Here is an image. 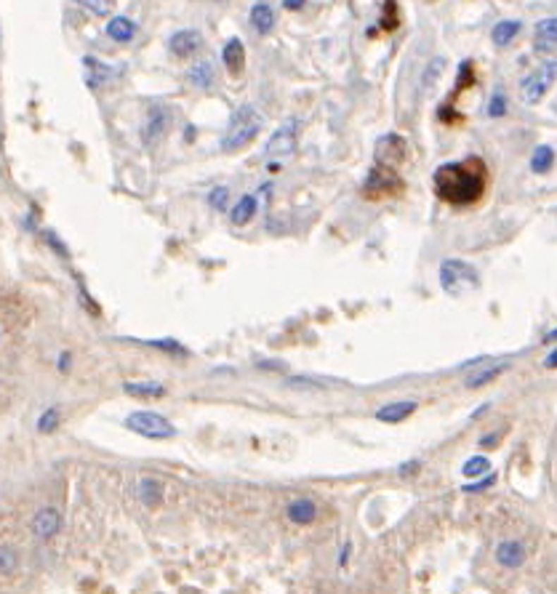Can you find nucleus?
Listing matches in <instances>:
<instances>
[{
    "label": "nucleus",
    "instance_id": "nucleus-1",
    "mask_svg": "<svg viewBox=\"0 0 557 594\" xmlns=\"http://www.w3.org/2000/svg\"><path fill=\"white\" fill-rule=\"evenodd\" d=\"M485 184H488V168L480 158L443 163L432 176L437 197L459 208L477 203L485 192Z\"/></svg>",
    "mask_w": 557,
    "mask_h": 594
},
{
    "label": "nucleus",
    "instance_id": "nucleus-2",
    "mask_svg": "<svg viewBox=\"0 0 557 594\" xmlns=\"http://www.w3.org/2000/svg\"><path fill=\"white\" fill-rule=\"evenodd\" d=\"M264 125V118L259 115V109L254 104H240L238 109H232L230 123H227V131L221 136L219 147L224 152H238L243 147H248L254 142L259 131Z\"/></svg>",
    "mask_w": 557,
    "mask_h": 594
},
{
    "label": "nucleus",
    "instance_id": "nucleus-3",
    "mask_svg": "<svg viewBox=\"0 0 557 594\" xmlns=\"http://www.w3.org/2000/svg\"><path fill=\"white\" fill-rule=\"evenodd\" d=\"M440 285L448 296L461 299V296H470L472 291H477L480 275L472 264H467L461 259H446L440 264Z\"/></svg>",
    "mask_w": 557,
    "mask_h": 594
},
{
    "label": "nucleus",
    "instance_id": "nucleus-4",
    "mask_svg": "<svg viewBox=\"0 0 557 594\" xmlns=\"http://www.w3.org/2000/svg\"><path fill=\"white\" fill-rule=\"evenodd\" d=\"M126 426L142 437H149V440H171L176 437V426L171 424L166 416L152 411H136L126 419Z\"/></svg>",
    "mask_w": 557,
    "mask_h": 594
},
{
    "label": "nucleus",
    "instance_id": "nucleus-5",
    "mask_svg": "<svg viewBox=\"0 0 557 594\" xmlns=\"http://www.w3.org/2000/svg\"><path fill=\"white\" fill-rule=\"evenodd\" d=\"M403 190H405V182L400 179V173H395V168H389V166H379V163L368 171V179L363 184L365 197H374V200H379V197H395Z\"/></svg>",
    "mask_w": 557,
    "mask_h": 594
},
{
    "label": "nucleus",
    "instance_id": "nucleus-6",
    "mask_svg": "<svg viewBox=\"0 0 557 594\" xmlns=\"http://www.w3.org/2000/svg\"><path fill=\"white\" fill-rule=\"evenodd\" d=\"M557 80V59H549L544 64H539L531 75H525V80L520 83V94L528 104H539L546 97V91L552 88Z\"/></svg>",
    "mask_w": 557,
    "mask_h": 594
},
{
    "label": "nucleus",
    "instance_id": "nucleus-7",
    "mask_svg": "<svg viewBox=\"0 0 557 594\" xmlns=\"http://www.w3.org/2000/svg\"><path fill=\"white\" fill-rule=\"evenodd\" d=\"M408 152H411V147H408V142H405L403 136L387 134V136H381V139L376 142L374 158H376L379 166L398 168L400 163H405V160H408Z\"/></svg>",
    "mask_w": 557,
    "mask_h": 594
},
{
    "label": "nucleus",
    "instance_id": "nucleus-8",
    "mask_svg": "<svg viewBox=\"0 0 557 594\" xmlns=\"http://www.w3.org/2000/svg\"><path fill=\"white\" fill-rule=\"evenodd\" d=\"M296 128H299L296 118L283 123L267 142V158H288V155H293L296 152Z\"/></svg>",
    "mask_w": 557,
    "mask_h": 594
},
{
    "label": "nucleus",
    "instance_id": "nucleus-9",
    "mask_svg": "<svg viewBox=\"0 0 557 594\" xmlns=\"http://www.w3.org/2000/svg\"><path fill=\"white\" fill-rule=\"evenodd\" d=\"M200 46H203V35L197 30H179L169 37V49L176 56H192Z\"/></svg>",
    "mask_w": 557,
    "mask_h": 594
},
{
    "label": "nucleus",
    "instance_id": "nucleus-10",
    "mask_svg": "<svg viewBox=\"0 0 557 594\" xmlns=\"http://www.w3.org/2000/svg\"><path fill=\"white\" fill-rule=\"evenodd\" d=\"M83 64H85V83L91 85V88H104V85H109L118 78V73L109 64L94 59V56H85Z\"/></svg>",
    "mask_w": 557,
    "mask_h": 594
},
{
    "label": "nucleus",
    "instance_id": "nucleus-11",
    "mask_svg": "<svg viewBox=\"0 0 557 594\" xmlns=\"http://www.w3.org/2000/svg\"><path fill=\"white\" fill-rule=\"evenodd\" d=\"M166 128H169V112H166V107H152L145 120V128H142L145 144H155L160 136L166 134Z\"/></svg>",
    "mask_w": 557,
    "mask_h": 594
},
{
    "label": "nucleus",
    "instance_id": "nucleus-12",
    "mask_svg": "<svg viewBox=\"0 0 557 594\" xmlns=\"http://www.w3.org/2000/svg\"><path fill=\"white\" fill-rule=\"evenodd\" d=\"M61 528V514L56 509H40L35 514V520H32V531H35L37 538H54V536L59 533Z\"/></svg>",
    "mask_w": 557,
    "mask_h": 594
},
{
    "label": "nucleus",
    "instance_id": "nucleus-13",
    "mask_svg": "<svg viewBox=\"0 0 557 594\" xmlns=\"http://www.w3.org/2000/svg\"><path fill=\"white\" fill-rule=\"evenodd\" d=\"M507 368H509L507 360H501V363L477 365V368H475L472 373L467 376V381H464V384H467V387H470V389H480V387H485L488 381H494V378H496L498 373H504Z\"/></svg>",
    "mask_w": 557,
    "mask_h": 594
},
{
    "label": "nucleus",
    "instance_id": "nucleus-14",
    "mask_svg": "<svg viewBox=\"0 0 557 594\" xmlns=\"http://www.w3.org/2000/svg\"><path fill=\"white\" fill-rule=\"evenodd\" d=\"M286 517L296 525H310L317 517V504L312 498H296L286 507Z\"/></svg>",
    "mask_w": 557,
    "mask_h": 594
},
{
    "label": "nucleus",
    "instance_id": "nucleus-15",
    "mask_svg": "<svg viewBox=\"0 0 557 594\" xmlns=\"http://www.w3.org/2000/svg\"><path fill=\"white\" fill-rule=\"evenodd\" d=\"M413 411H416V402L413 400L389 402V405H384V408H379L376 419H379V421H384V424H400V421H405Z\"/></svg>",
    "mask_w": 557,
    "mask_h": 594
},
{
    "label": "nucleus",
    "instance_id": "nucleus-16",
    "mask_svg": "<svg viewBox=\"0 0 557 594\" xmlns=\"http://www.w3.org/2000/svg\"><path fill=\"white\" fill-rule=\"evenodd\" d=\"M496 559L498 565H504V568H520L525 562V549L518 541H501L496 549Z\"/></svg>",
    "mask_w": 557,
    "mask_h": 594
},
{
    "label": "nucleus",
    "instance_id": "nucleus-17",
    "mask_svg": "<svg viewBox=\"0 0 557 594\" xmlns=\"http://www.w3.org/2000/svg\"><path fill=\"white\" fill-rule=\"evenodd\" d=\"M123 392L131 397H139V400H155V397L166 395V387L158 381H128V384H123Z\"/></svg>",
    "mask_w": 557,
    "mask_h": 594
},
{
    "label": "nucleus",
    "instance_id": "nucleus-18",
    "mask_svg": "<svg viewBox=\"0 0 557 594\" xmlns=\"http://www.w3.org/2000/svg\"><path fill=\"white\" fill-rule=\"evenodd\" d=\"M251 25H254V30L259 35H269V32H272V27H275V13H272V8H269L267 3H256L254 8H251Z\"/></svg>",
    "mask_w": 557,
    "mask_h": 594
},
{
    "label": "nucleus",
    "instance_id": "nucleus-19",
    "mask_svg": "<svg viewBox=\"0 0 557 594\" xmlns=\"http://www.w3.org/2000/svg\"><path fill=\"white\" fill-rule=\"evenodd\" d=\"M107 35L118 43H128L133 35H136V25H133L128 16H112L107 25Z\"/></svg>",
    "mask_w": 557,
    "mask_h": 594
},
{
    "label": "nucleus",
    "instance_id": "nucleus-20",
    "mask_svg": "<svg viewBox=\"0 0 557 594\" xmlns=\"http://www.w3.org/2000/svg\"><path fill=\"white\" fill-rule=\"evenodd\" d=\"M221 61L227 64V70H230V73H238V70H243V61H245V49H243V43L238 40V37H232L230 43L224 46V51H221Z\"/></svg>",
    "mask_w": 557,
    "mask_h": 594
},
{
    "label": "nucleus",
    "instance_id": "nucleus-21",
    "mask_svg": "<svg viewBox=\"0 0 557 594\" xmlns=\"http://www.w3.org/2000/svg\"><path fill=\"white\" fill-rule=\"evenodd\" d=\"M552 43H557V16L555 19H541L536 25V49H552Z\"/></svg>",
    "mask_w": 557,
    "mask_h": 594
},
{
    "label": "nucleus",
    "instance_id": "nucleus-22",
    "mask_svg": "<svg viewBox=\"0 0 557 594\" xmlns=\"http://www.w3.org/2000/svg\"><path fill=\"white\" fill-rule=\"evenodd\" d=\"M139 498H142V504H145V507L155 509L160 501H163V485H160L158 480L147 477V480L139 483Z\"/></svg>",
    "mask_w": 557,
    "mask_h": 594
},
{
    "label": "nucleus",
    "instance_id": "nucleus-23",
    "mask_svg": "<svg viewBox=\"0 0 557 594\" xmlns=\"http://www.w3.org/2000/svg\"><path fill=\"white\" fill-rule=\"evenodd\" d=\"M254 216H256V197L254 194H245V197H240V203L235 206V211H232V224L243 227V224H248Z\"/></svg>",
    "mask_w": 557,
    "mask_h": 594
},
{
    "label": "nucleus",
    "instance_id": "nucleus-24",
    "mask_svg": "<svg viewBox=\"0 0 557 594\" xmlns=\"http://www.w3.org/2000/svg\"><path fill=\"white\" fill-rule=\"evenodd\" d=\"M552 163H555V149L552 147L541 144L533 149V158H531L533 173H546V171L552 168Z\"/></svg>",
    "mask_w": 557,
    "mask_h": 594
},
{
    "label": "nucleus",
    "instance_id": "nucleus-25",
    "mask_svg": "<svg viewBox=\"0 0 557 594\" xmlns=\"http://www.w3.org/2000/svg\"><path fill=\"white\" fill-rule=\"evenodd\" d=\"M187 80H190L195 88H208L211 80H214V64H211V61H200V64H195L192 70L187 73Z\"/></svg>",
    "mask_w": 557,
    "mask_h": 594
},
{
    "label": "nucleus",
    "instance_id": "nucleus-26",
    "mask_svg": "<svg viewBox=\"0 0 557 594\" xmlns=\"http://www.w3.org/2000/svg\"><path fill=\"white\" fill-rule=\"evenodd\" d=\"M520 32V22H498L496 27H494V43L496 46H507L512 37Z\"/></svg>",
    "mask_w": 557,
    "mask_h": 594
},
{
    "label": "nucleus",
    "instance_id": "nucleus-27",
    "mask_svg": "<svg viewBox=\"0 0 557 594\" xmlns=\"http://www.w3.org/2000/svg\"><path fill=\"white\" fill-rule=\"evenodd\" d=\"M488 472H491V461L485 459V456H472V459L464 461V466H461L464 477H483Z\"/></svg>",
    "mask_w": 557,
    "mask_h": 594
},
{
    "label": "nucleus",
    "instance_id": "nucleus-28",
    "mask_svg": "<svg viewBox=\"0 0 557 594\" xmlns=\"http://www.w3.org/2000/svg\"><path fill=\"white\" fill-rule=\"evenodd\" d=\"M78 3L91 13H97V16H107L115 8V0H78Z\"/></svg>",
    "mask_w": 557,
    "mask_h": 594
},
{
    "label": "nucleus",
    "instance_id": "nucleus-29",
    "mask_svg": "<svg viewBox=\"0 0 557 594\" xmlns=\"http://www.w3.org/2000/svg\"><path fill=\"white\" fill-rule=\"evenodd\" d=\"M59 426V408H49V411H43V416L37 419V429L40 432H54Z\"/></svg>",
    "mask_w": 557,
    "mask_h": 594
},
{
    "label": "nucleus",
    "instance_id": "nucleus-30",
    "mask_svg": "<svg viewBox=\"0 0 557 594\" xmlns=\"http://www.w3.org/2000/svg\"><path fill=\"white\" fill-rule=\"evenodd\" d=\"M208 203H211L214 211H224L227 203H230V192H227V187H216L214 192L208 194Z\"/></svg>",
    "mask_w": 557,
    "mask_h": 594
},
{
    "label": "nucleus",
    "instance_id": "nucleus-31",
    "mask_svg": "<svg viewBox=\"0 0 557 594\" xmlns=\"http://www.w3.org/2000/svg\"><path fill=\"white\" fill-rule=\"evenodd\" d=\"M507 112V99H504V94L498 91V94H494L491 97V104H488V115L491 118H501Z\"/></svg>",
    "mask_w": 557,
    "mask_h": 594
},
{
    "label": "nucleus",
    "instance_id": "nucleus-32",
    "mask_svg": "<svg viewBox=\"0 0 557 594\" xmlns=\"http://www.w3.org/2000/svg\"><path fill=\"white\" fill-rule=\"evenodd\" d=\"M491 485H496V474L488 472V477H485V480H480V483H472V485L464 488V493H480V490H488Z\"/></svg>",
    "mask_w": 557,
    "mask_h": 594
},
{
    "label": "nucleus",
    "instance_id": "nucleus-33",
    "mask_svg": "<svg viewBox=\"0 0 557 594\" xmlns=\"http://www.w3.org/2000/svg\"><path fill=\"white\" fill-rule=\"evenodd\" d=\"M0 570H3V576L13 570V552L8 549V546H3V549H0Z\"/></svg>",
    "mask_w": 557,
    "mask_h": 594
},
{
    "label": "nucleus",
    "instance_id": "nucleus-34",
    "mask_svg": "<svg viewBox=\"0 0 557 594\" xmlns=\"http://www.w3.org/2000/svg\"><path fill=\"white\" fill-rule=\"evenodd\" d=\"M443 67H446V61H443V59H435V61H432V64H429V70H427L424 85H429V80L435 83L437 78H440V73H443Z\"/></svg>",
    "mask_w": 557,
    "mask_h": 594
},
{
    "label": "nucleus",
    "instance_id": "nucleus-35",
    "mask_svg": "<svg viewBox=\"0 0 557 594\" xmlns=\"http://www.w3.org/2000/svg\"><path fill=\"white\" fill-rule=\"evenodd\" d=\"M283 6H286L288 11H299L304 6V0H283Z\"/></svg>",
    "mask_w": 557,
    "mask_h": 594
},
{
    "label": "nucleus",
    "instance_id": "nucleus-36",
    "mask_svg": "<svg viewBox=\"0 0 557 594\" xmlns=\"http://www.w3.org/2000/svg\"><path fill=\"white\" fill-rule=\"evenodd\" d=\"M544 365H546V368H557V349H552L549 354H546Z\"/></svg>",
    "mask_w": 557,
    "mask_h": 594
},
{
    "label": "nucleus",
    "instance_id": "nucleus-37",
    "mask_svg": "<svg viewBox=\"0 0 557 594\" xmlns=\"http://www.w3.org/2000/svg\"><path fill=\"white\" fill-rule=\"evenodd\" d=\"M70 368V354L67 352H61L59 354V371H67Z\"/></svg>",
    "mask_w": 557,
    "mask_h": 594
},
{
    "label": "nucleus",
    "instance_id": "nucleus-38",
    "mask_svg": "<svg viewBox=\"0 0 557 594\" xmlns=\"http://www.w3.org/2000/svg\"><path fill=\"white\" fill-rule=\"evenodd\" d=\"M494 443H498V435H488V437H483V445H494Z\"/></svg>",
    "mask_w": 557,
    "mask_h": 594
},
{
    "label": "nucleus",
    "instance_id": "nucleus-39",
    "mask_svg": "<svg viewBox=\"0 0 557 594\" xmlns=\"http://www.w3.org/2000/svg\"><path fill=\"white\" fill-rule=\"evenodd\" d=\"M546 341H557V328L552 330V333H546Z\"/></svg>",
    "mask_w": 557,
    "mask_h": 594
}]
</instances>
